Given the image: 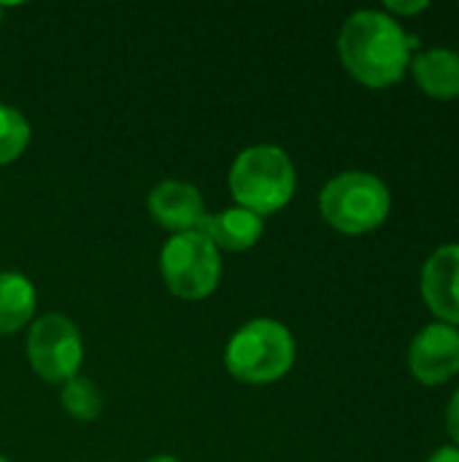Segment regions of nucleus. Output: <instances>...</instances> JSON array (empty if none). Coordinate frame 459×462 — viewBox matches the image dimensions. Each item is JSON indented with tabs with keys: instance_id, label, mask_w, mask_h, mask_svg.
Wrapping results in <instances>:
<instances>
[{
	"instance_id": "1a4fd4ad",
	"label": "nucleus",
	"mask_w": 459,
	"mask_h": 462,
	"mask_svg": "<svg viewBox=\"0 0 459 462\" xmlns=\"http://www.w3.org/2000/svg\"><path fill=\"white\" fill-rule=\"evenodd\" d=\"M149 214L165 230L189 233L206 222V203L197 187L187 181H162L149 192Z\"/></svg>"
},
{
	"instance_id": "9b49d317",
	"label": "nucleus",
	"mask_w": 459,
	"mask_h": 462,
	"mask_svg": "<svg viewBox=\"0 0 459 462\" xmlns=\"http://www.w3.org/2000/svg\"><path fill=\"white\" fill-rule=\"evenodd\" d=\"M262 217H257L249 208H225L222 214L206 217V222L200 225V233H206L211 238V244L216 249L225 252H246L252 249L260 238H262Z\"/></svg>"
},
{
	"instance_id": "39448f33",
	"label": "nucleus",
	"mask_w": 459,
	"mask_h": 462,
	"mask_svg": "<svg viewBox=\"0 0 459 462\" xmlns=\"http://www.w3.org/2000/svg\"><path fill=\"white\" fill-rule=\"evenodd\" d=\"M160 271L168 290L184 300L208 298L222 279L219 249L200 230L173 236L160 254Z\"/></svg>"
},
{
	"instance_id": "aec40b11",
	"label": "nucleus",
	"mask_w": 459,
	"mask_h": 462,
	"mask_svg": "<svg viewBox=\"0 0 459 462\" xmlns=\"http://www.w3.org/2000/svg\"><path fill=\"white\" fill-rule=\"evenodd\" d=\"M0 462H8V460H5V457H0Z\"/></svg>"
},
{
	"instance_id": "20e7f679",
	"label": "nucleus",
	"mask_w": 459,
	"mask_h": 462,
	"mask_svg": "<svg viewBox=\"0 0 459 462\" xmlns=\"http://www.w3.org/2000/svg\"><path fill=\"white\" fill-rule=\"evenodd\" d=\"M227 371L246 384H271L295 365V338L276 319H252L227 344Z\"/></svg>"
},
{
	"instance_id": "f8f14e48",
	"label": "nucleus",
	"mask_w": 459,
	"mask_h": 462,
	"mask_svg": "<svg viewBox=\"0 0 459 462\" xmlns=\"http://www.w3.org/2000/svg\"><path fill=\"white\" fill-rule=\"evenodd\" d=\"M35 311V287L27 276L3 271L0 273V336L16 333L30 322Z\"/></svg>"
},
{
	"instance_id": "6ab92c4d",
	"label": "nucleus",
	"mask_w": 459,
	"mask_h": 462,
	"mask_svg": "<svg viewBox=\"0 0 459 462\" xmlns=\"http://www.w3.org/2000/svg\"><path fill=\"white\" fill-rule=\"evenodd\" d=\"M0 22H3V8H0Z\"/></svg>"
},
{
	"instance_id": "4468645a",
	"label": "nucleus",
	"mask_w": 459,
	"mask_h": 462,
	"mask_svg": "<svg viewBox=\"0 0 459 462\" xmlns=\"http://www.w3.org/2000/svg\"><path fill=\"white\" fill-rule=\"evenodd\" d=\"M30 143V125L27 119L11 108L0 106V165L14 162Z\"/></svg>"
},
{
	"instance_id": "0eeeda50",
	"label": "nucleus",
	"mask_w": 459,
	"mask_h": 462,
	"mask_svg": "<svg viewBox=\"0 0 459 462\" xmlns=\"http://www.w3.org/2000/svg\"><path fill=\"white\" fill-rule=\"evenodd\" d=\"M409 371L425 387H441L459 374V328L430 322L409 346Z\"/></svg>"
},
{
	"instance_id": "2eb2a0df",
	"label": "nucleus",
	"mask_w": 459,
	"mask_h": 462,
	"mask_svg": "<svg viewBox=\"0 0 459 462\" xmlns=\"http://www.w3.org/2000/svg\"><path fill=\"white\" fill-rule=\"evenodd\" d=\"M427 8H430L427 0H417V3H395V0H390V3H384L381 11H387L390 16H395V19L400 22V16H403V19H406V16H417V14H425Z\"/></svg>"
},
{
	"instance_id": "dca6fc26",
	"label": "nucleus",
	"mask_w": 459,
	"mask_h": 462,
	"mask_svg": "<svg viewBox=\"0 0 459 462\" xmlns=\"http://www.w3.org/2000/svg\"><path fill=\"white\" fill-rule=\"evenodd\" d=\"M446 433H449V439H452V444L459 447V387L452 393V398H449V406H446Z\"/></svg>"
},
{
	"instance_id": "7ed1b4c3",
	"label": "nucleus",
	"mask_w": 459,
	"mask_h": 462,
	"mask_svg": "<svg viewBox=\"0 0 459 462\" xmlns=\"http://www.w3.org/2000/svg\"><path fill=\"white\" fill-rule=\"evenodd\" d=\"M319 211L333 230L344 236H365L387 222L392 195L379 176L368 171H346L322 187Z\"/></svg>"
},
{
	"instance_id": "6e6552de",
	"label": "nucleus",
	"mask_w": 459,
	"mask_h": 462,
	"mask_svg": "<svg viewBox=\"0 0 459 462\" xmlns=\"http://www.w3.org/2000/svg\"><path fill=\"white\" fill-rule=\"evenodd\" d=\"M419 292L436 322L459 328V244H444L425 260Z\"/></svg>"
},
{
	"instance_id": "f03ea898",
	"label": "nucleus",
	"mask_w": 459,
	"mask_h": 462,
	"mask_svg": "<svg viewBox=\"0 0 459 462\" xmlns=\"http://www.w3.org/2000/svg\"><path fill=\"white\" fill-rule=\"evenodd\" d=\"M298 187L295 165L279 146L260 143L243 149L230 168V189L241 208L268 217L281 211Z\"/></svg>"
},
{
	"instance_id": "9d476101",
	"label": "nucleus",
	"mask_w": 459,
	"mask_h": 462,
	"mask_svg": "<svg viewBox=\"0 0 459 462\" xmlns=\"http://www.w3.org/2000/svg\"><path fill=\"white\" fill-rule=\"evenodd\" d=\"M417 87L433 100H457L459 97V51L446 46H433L417 51L409 65Z\"/></svg>"
},
{
	"instance_id": "a211bd4d",
	"label": "nucleus",
	"mask_w": 459,
	"mask_h": 462,
	"mask_svg": "<svg viewBox=\"0 0 459 462\" xmlns=\"http://www.w3.org/2000/svg\"><path fill=\"white\" fill-rule=\"evenodd\" d=\"M149 462H179L176 457H168V455H162V457H151Z\"/></svg>"
},
{
	"instance_id": "f257e3e1",
	"label": "nucleus",
	"mask_w": 459,
	"mask_h": 462,
	"mask_svg": "<svg viewBox=\"0 0 459 462\" xmlns=\"http://www.w3.org/2000/svg\"><path fill=\"white\" fill-rule=\"evenodd\" d=\"M419 38L381 8L354 11L338 32V57L349 76L368 89L403 81Z\"/></svg>"
},
{
	"instance_id": "f3484780",
	"label": "nucleus",
	"mask_w": 459,
	"mask_h": 462,
	"mask_svg": "<svg viewBox=\"0 0 459 462\" xmlns=\"http://www.w3.org/2000/svg\"><path fill=\"white\" fill-rule=\"evenodd\" d=\"M427 462H459V447L454 444H446V447H438Z\"/></svg>"
},
{
	"instance_id": "423d86ee",
	"label": "nucleus",
	"mask_w": 459,
	"mask_h": 462,
	"mask_svg": "<svg viewBox=\"0 0 459 462\" xmlns=\"http://www.w3.org/2000/svg\"><path fill=\"white\" fill-rule=\"evenodd\" d=\"M27 360L49 384H65L78 376L84 346L76 325L62 314L41 317L27 336Z\"/></svg>"
},
{
	"instance_id": "ddd939ff",
	"label": "nucleus",
	"mask_w": 459,
	"mask_h": 462,
	"mask_svg": "<svg viewBox=\"0 0 459 462\" xmlns=\"http://www.w3.org/2000/svg\"><path fill=\"white\" fill-rule=\"evenodd\" d=\"M60 401H62V409L73 420H81V422H92L103 411V395H100V390L95 387V382L81 379V376H76V379H70V382L62 384Z\"/></svg>"
}]
</instances>
